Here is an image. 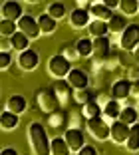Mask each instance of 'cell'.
Returning a JSON list of instances; mask_svg holds the SVG:
<instances>
[{
	"instance_id": "obj_5",
	"label": "cell",
	"mask_w": 139,
	"mask_h": 155,
	"mask_svg": "<svg viewBox=\"0 0 139 155\" xmlns=\"http://www.w3.org/2000/svg\"><path fill=\"white\" fill-rule=\"evenodd\" d=\"M111 42H109L108 36H103V38H95L94 40V66L95 68H99V66L105 64V60L109 58V54H111Z\"/></svg>"
},
{
	"instance_id": "obj_35",
	"label": "cell",
	"mask_w": 139,
	"mask_h": 155,
	"mask_svg": "<svg viewBox=\"0 0 139 155\" xmlns=\"http://www.w3.org/2000/svg\"><path fill=\"white\" fill-rule=\"evenodd\" d=\"M60 54H62L66 60H70V62H74V60H80V54H78L76 44H66V46H62Z\"/></svg>"
},
{
	"instance_id": "obj_15",
	"label": "cell",
	"mask_w": 139,
	"mask_h": 155,
	"mask_svg": "<svg viewBox=\"0 0 139 155\" xmlns=\"http://www.w3.org/2000/svg\"><path fill=\"white\" fill-rule=\"evenodd\" d=\"M129 96H131V82L127 80V78L117 80V82L111 86V97L113 100L121 101V100H127Z\"/></svg>"
},
{
	"instance_id": "obj_19",
	"label": "cell",
	"mask_w": 139,
	"mask_h": 155,
	"mask_svg": "<svg viewBox=\"0 0 139 155\" xmlns=\"http://www.w3.org/2000/svg\"><path fill=\"white\" fill-rule=\"evenodd\" d=\"M38 26H40V32L48 36V34H54L56 32V28H58V20H54L48 12H46V14H40V16H38Z\"/></svg>"
},
{
	"instance_id": "obj_31",
	"label": "cell",
	"mask_w": 139,
	"mask_h": 155,
	"mask_svg": "<svg viewBox=\"0 0 139 155\" xmlns=\"http://www.w3.org/2000/svg\"><path fill=\"white\" fill-rule=\"evenodd\" d=\"M84 115H85V119H91V117H98V115H101V111H103V107L98 104V100H94V101H90V104H85L84 105Z\"/></svg>"
},
{
	"instance_id": "obj_18",
	"label": "cell",
	"mask_w": 139,
	"mask_h": 155,
	"mask_svg": "<svg viewBox=\"0 0 139 155\" xmlns=\"http://www.w3.org/2000/svg\"><path fill=\"white\" fill-rule=\"evenodd\" d=\"M90 14L94 16V20H101V22H109L113 18V10H109L105 2H94Z\"/></svg>"
},
{
	"instance_id": "obj_34",
	"label": "cell",
	"mask_w": 139,
	"mask_h": 155,
	"mask_svg": "<svg viewBox=\"0 0 139 155\" xmlns=\"http://www.w3.org/2000/svg\"><path fill=\"white\" fill-rule=\"evenodd\" d=\"M119 10L123 12V16H133V14L139 12V2L137 0H121Z\"/></svg>"
},
{
	"instance_id": "obj_33",
	"label": "cell",
	"mask_w": 139,
	"mask_h": 155,
	"mask_svg": "<svg viewBox=\"0 0 139 155\" xmlns=\"http://www.w3.org/2000/svg\"><path fill=\"white\" fill-rule=\"evenodd\" d=\"M74 100L78 101L80 105H85V104H90V101H94V91L90 90V87H85V90H76L74 91Z\"/></svg>"
},
{
	"instance_id": "obj_1",
	"label": "cell",
	"mask_w": 139,
	"mask_h": 155,
	"mask_svg": "<svg viewBox=\"0 0 139 155\" xmlns=\"http://www.w3.org/2000/svg\"><path fill=\"white\" fill-rule=\"evenodd\" d=\"M28 141L36 155H52V141L40 121H32L28 125Z\"/></svg>"
},
{
	"instance_id": "obj_27",
	"label": "cell",
	"mask_w": 139,
	"mask_h": 155,
	"mask_svg": "<svg viewBox=\"0 0 139 155\" xmlns=\"http://www.w3.org/2000/svg\"><path fill=\"white\" fill-rule=\"evenodd\" d=\"M70 153H72V149H70V145L66 143L64 137L52 139V155H70Z\"/></svg>"
},
{
	"instance_id": "obj_29",
	"label": "cell",
	"mask_w": 139,
	"mask_h": 155,
	"mask_svg": "<svg viewBox=\"0 0 139 155\" xmlns=\"http://www.w3.org/2000/svg\"><path fill=\"white\" fill-rule=\"evenodd\" d=\"M66 119H68L66 111H64V110H58V111H54V114H50L46 121H48V125L52 129H60L64 125V121H66Z\"/></svg>"
},
{
	"instance_id": "obj_16",
	"label": "cell",
	"mask_w": 139,
	"mask_h": 155,
	"mask_svg": "<svg viewBox=\"0 0 139 155\" xmlns=\"http://www.w3.org/2000/svg\"><path fill=\"white\" fill-rule=\"evenodd\" d=\"M52 90H54V94L58 96V100H60L62 105H66L68 101H70V97H72V86L68 84V80H56Z\"/></svg>"
},
{
	"instance_id": "obj_37",
	"label": "cell",
	"mask_w": 139,
	"mask_h": 155,
	"mask_svg": "<svg viewBox=\"0 0 139 155\" xmlns=\"http://www.w3.org/2000/svg\"><path fill=\"white\" fill-rule=\"evenodd\" d=\"M12 64V56L10 52H0V70H8Z\"/></svg>"
},
{
	"instance_id": "obj_6",
	"label": "cell",
	"mask_w": 139,
	"mask_h": 155,
	"mask_svg": "<svg viewBox=\"0 0 139 155\" xmlns=\"http://www.w3.org/2000/svg\"><path fill=\"white\" fill-rule=\"evenodd\" d=\"M139 46V24H129L125 32L119 36V48L125 52H133Z\"/></svg>"
},
{
	"instance_id": "obj_8",
	"label": "cell",
	"mask_w": 139,
	"mask_h": 155,
	"mask_svg": "<svg viewBox=\"0 0 139 155\" xmlns=\"http://www.w3.org/2000/svg\"><path fill=\"white\" fill-rule=\"evenodd\" d=\"M0 12H2V20H12V22H18L24 16V8L20 2H14V0H6L0 6Z\"/></svg>"
},
{
	"instance_id": "obj_36",
	"label": "cell",
	"mask_w": 139,
	"mask_h": 155,
	"mask_svg": "<svg viewBox=\"0 0 139 155\" xmlns=\"http://www.w3.org/2000/svg\"><path fill=\"white\" fill-rule=\"evenodd\" d=\"M119 64H121V56L117 54V52H111V54H109V58L105 60L103 68H105V70H113V68H117Z\"/></svg>"
},
{
	"instance_id": "obj_21",
	"label": "cell",
	"mask_w": 139,
	"mask_h": 155,
	"mask_svg": "<svg viewBox=\"0 0 139 155\" xmlns=\"http://www.w3.org/2000/svg\"><path fill=\"white\" fill-rule=\"evenodd\" d=\"M127 26H129V24H127V18L123 14H113V18L108 22V28H109L111 34H123Z\"/></svg>"
},
{
	"instance_id": "obj_24",
	"label": "cell",
	"mask_w": 139,
	"mask_h": 155,
	"mask_svg": "<svg viewBox=\"0 0 139 155\" xmlns=\"http://www.w3.org/2000/svg\"><path fill=\"white\" fill-rule=\"evenodd\" d=\"M137 119H139V111L135 110L133 105H125L123 110H121V115H119V121H123V123H127V125H135L137 123Z\"/></svg>"
},
{
	"instance_id": "obj_2",
	"label": "cell",
	"mask_w": 139,
	"mask_h": 155,
	"mask_svg": "<svg viewBox=\"0 0 139 155\" xmlns=\"http://www.w3.org/2000/svg\"><path fill=\"white\" fill-rule=\"evenodd\" d=\"M72 62L66 60L62 54H56L48 60V74L50 76H54L56 80H68L70 72H72Z\"/></svg>"
},
{
	"instance_id": "obj_41",
	"label": "cell",
	"mask_w": 139,
	"mask_h": 155,
	"mask_svg": "<svg viewBox=\"0 0 139 155\" xmlns=\"http://www.w3.org/2000/svg\"><path fill=\"white\" fill-rule=\"evenodd\" d=\"M119 2L121 0H105V6H108L109 10H113V8H119Z\"/></svg>"
},
{
	"instance_id": "obj_14",
	"label": "cell",
	"mask_w": 139,
	"mask_h": 155,
	"mask_svg": "<svg viewBox=\"0 0 139 155\" xmlns=\"http://www.w3.org/2000/svg\"><path fill=\"white\" fill-rule=\"evenodd\" d=\"M6 110L12 111V114L20 115L28 110V100L22 96V94H12V96L6 100Z\"/></svg>"
},
{
	"instance_id": "obj_42",
	"label": "cell",
	"mask_w": 139,
	"mask_h": 155,
	"mask_svg": "<svg viewBox=\"0 0 139 155\" xmlns=\"http://www.w3.org/2000/svg\"><path fill=\"white\" fill-rule=\"evenodd\" d=\"M0 155H20V153H18V149H14V147H4Z\"/></svg>"
},
{
	"instance_id": "obj_39",
	"label": "cell",
	"mask_w": 139,
	"mask_h": 155,
	"mask_svg": "<svg viewBox=\"0 0 139 155\" xmlns=\"http://www.w3.org/2000/svg\"><path fill=\"white\" fill-rule=\"evenodd\" d=\"M10 50H14L10 38H2V42H0V52H10Z\"/></svg>"
},
{
	"instance_id": "obj_10",
	"label": "cell",
	"mask_w": 139,
	"mask_h": 155,
	"mask_svg": "<svg viewBox=\"0 0 139 155\" xmlns=\"http://www.w3.org/2000/svg\"><path fill=\"white\" fill-rule=\"evenodd\" d=\"M129 133H131V127L123 121H113L111 123V139L115 145H125L127 139H129Z\"/></svg>"
},
{
	"instance_id": "obj_26",
	"label": "cell",
	"mask_w": 139,
	"mask_h": 155,
	"mask_svg": "<svg viewBox=\"0 0 139 155\" xmlns=\"http://www.w3.org/2000/svg\"><path fill=\"white\" fill-rule=\"evenodd\" d=\"M125 149L129 153H137L139 151V123L131 125V133H129V139L125 143Z\"/></svg>"
},
{
	"instance_id": "obj_13",
	"label": "cell",
	"mask_w": 139,
	"mask_h": 155,
	"mask_svg": "<svg viewBox=\"0 0 139 155\" xmlns=\"http://www.w3.org/2000/svg\"><path fill=\"white\" fill-rule=\"evenodd\" d=\"M68 84L74 87V91L76 90H85L88 84H90V78H88V74H85L84 70L74 68L72 72H70V76H68Z\"/></svg>"
},
{
	"instance_id": "obj_30",
	"label": "cell",
	"mask_w": 139,
	"mask_h": 155,
	"mask_svg": "<svg viewBox=\"0 0 139 155\" xmlns=\"http://www.w3.org/2000/svg\"><path fill=\"white\" fill-rule=\"evenodd\" d=\"M84 111L80 110H72L70 114H68V123H70V127L72 129H81L84 127Z\"/></svg>"
},
{
	"instance_id": "obj_44",
	"label": "cell",
	"mask_w": 139,
	"mask_h": 155,
	"mask_svg": "<svg viewBox=\"0 0 139 155\" xmlns=\"http://www.w3.org/2000/svg\"><path fill=\"white\" fill-rule=\"evenodd\" d=\"M131 58H133V62H135V64L139 66V46H137V48H135L133 52H131Z\"/></svg>"
},
{
	"instance_id": "obj_4",
	"label": "cell",
	"mask_w": 139,
	"mask_h": 155,
	"mask_svg": "<svg viewBox=\"0 0 139 155\" xmlns=\"http://www.w3.org/2000/svg\"><path fill=\"white\" fill-rule=\"evenodd\" d=\"M85 123H88V131H90L98 141H105V139L111 137V123H108L101 115L88 119Z\"/></svg>"
},
{
	"instance_id": "obj_12",
	"label": "cell",
	"mask_w": 139,
	"mask_h": 155,
	"mask_svg": "<svg viewBox=\"0 0 139 155\" xmlns=\"http://www.w3.org/2000/svg\"><path fill=\"white\" fill-rule=\"evenodd\" d=\"M90 10H81V8H76L70 12V26L76 28V30H81V28H88L91 24L90 20Z\"/></svg>"
},
{
	"instance_id": "obj_40",
	"label": "cell",
	"mask_w": 139,
	"mask_h": 155,
	"mask_svg": "<svg viewBox=\"0 0 139 155\" xmlns=\"http://www.w3.org/2000/svg\"><path fill=\"white\" fill-rule=\"evenodd\" d=\"M131 97H139V82H131Z\"/></svg>"
},
{
	"instance_id": "obj_23",
	"label": "cell",
	"mask_w": 139,
	"mask_h": 155,
	"mask_svg": "<svg viewBox=\"0 0 139 155\" xmlns=\"http://www.w3.org/2000/svg\"><path fill=\"white\" fill-rule=\"evenodd\" d=\"M88 32L90 36L94 38H103L109 34V28H108V22H101V20H91V24L88 26Z\"/></svg>"
},
{
	"instance_id": "obj_25",
	"label": "cell",
	"mask_w": 139,
	"mask_h": 155,
	"mask_svg": "<svg viewBox=\"0 0 139 155\" xmlns=\"http://www.w3.org/2000/svg\"><path fill=\"white\" fill-rule=\"evenodd\" d=\"M76 48H78L80 58H90V56L94 54V40H90V38H80V40H76Z\"/></svg>"
},
{
	"instance_id": "obj_20",
	"label": "cell",
	"mask_w": 139,
	"mask_h": 155,
	"mask_svg": "<svg viewBox=\"0 0 139 155\" xmlns=\"http://www.w3.org/2000/svg\"><path fill=\"white\" fill-rule=\"evenodd\" d=\"M18 123H20V115L12 114V111H8V110L2 111V115H0V125H2L4 131H12V129H16V127H18Z\"/></svg>"
},
{
	"instance_id": "obj_22",
	"label": "cell",
	"mask_w": 139,
	"mask_h": 155,
	"mask_svg": "<svg viewBox=\"0 0 139 155\" xmlns=\"http://www.w3.org/2000/svg\"><path fill=\"white\" fill-rule=\"evenodd\" d=\"M10 42H12V48L18 52V54H22V52L30 50V38H28L26 34H22L20 30L14 34L12 38H10Z\"/></svg>"
},
{
	"instance_id": "obj_9",
	"label": "cell",
	"mask_w": 139,
	"mask_h": 155,
	"mask_svg": "<svg viewBox=\"0 0 139 155\" xmlns=\"http://www.w3.org/2000/svg\"><path fill=\"white\" fill-rule=\"evenodd\" d=\"M16 62H18V68L20 70H24V72H32V70H36L38 64H40V54H38L36 50H32V48H30V50L18 54Z\"/></svg>"
},
{
	"instance_id": "obj_11",
	"label": "cell",
	"mask_w": 139,
	"mask_h": 155,
	"mask_svg": "<svg viewBox=\"0 0 139 155\" xmlns=\"http://www.w3.org/2000/svg\"><path fill=\"white\" fill-rule=\"evenodd\" d=\"M64 139H66V143L70 145V149L72 151H80L81 147H85L88 143H85V137H84V131L81 129H72V127H68L66 133H64Z\"/></svg>"
},
{
	"instance_id": "obj_7",
	"label": "cell",
	"mask_w": 139,
	"mask_h": 155,
	"mask_svg": "<svg viewBox=\"0 0 139 155\" xmlns=\"http://www.w3.org/2000/svg\"><path fill=\"white\" fill-rule=\"evenodd\" d=\"M18 30L22 34H26L30 40H36L38 36H42L40 26H38V18H34L30 14H24L22 18L18 20Z\"/></svg>"
},
{
	"instance_id": "obj_17",
	"label": "cell",
	"mask_w": 139,
	"mask_h": 155,
	"mask_svg": "<svg viewBox=\"0 0 139 155\" xmlns=\"http://www.w3.org/2000/svg\"><path fill=\"white\" fill-rule=\"evenodd\" d=\"M121 110H123V107H121V104L117 100H111L109 101L108 105H103V111H101V117L105 119V121H119V115H121Z\"/></svg>"
},
{
	"instance_id": "obj_43",
	"label": "cell",
	"mask_w": 139,
	"mask_h": 155,
	"mask_svg": "<svg viewBox=\"0 0 139 155\" xmlns=\"http://www.w3.org/2000/svg\"><path fill=\"white\" fill-rule=\"evenodd\" d=\"M131 82H139V66L137 68H131Z\"/></svg>"
},
{
	"instance_id": "obj_3",
	"label": "cell",
	"mask_w": 139,
	"mask_h": 155,
	"mask_svg": "<svg viewBox=\"0 0 139 155\" xmlns=\"http://www.w3.org/2000/svg\"><path fill=\"white\" fill-rule=\"evenodd\" d=\"M36 100H38V105H40V110L46 111V114H54V111L60 110V100L58 96L54 94V90L52 87H40V90L36 91Z\"/></svg>"
},
{
	"instance_id": "obj_28",
	"label": "cell",
	"mask_w": 139,
	"mask_h": 155,
	"mask_svg": "<svg viewBox=\"0 0 139 155\" xmlns=\"http://www.w3.org/2000/svg\"><path fill=\"white\" fill-rule=\"evenodd\" d=\"M48 14L54 20H62L64 16L68 14V8H66L64 2H50V4H48Z\"/></svg>"
},
{
	"instance_id": "obj_32",
	"label": "cell",
	"mask_w": 139,
	"mask_h": 155,
	"mask_svg": "<svg viewBox=\"0 0 139 155\" xmlns=\"http://www.w3.org/2000/svg\"><path fill=\"white\" fill-rule=\"evenodd\" d=\"M16 32H18V22H12V20H2L0 22V34H2V38H12Z\"/></svg>"
},
{
	"instance_id": "obj_38",
	"label": "cell",
	"mask_w": 139,
	"mask_h": 155,
	"mask_svg": "<svg viewBox=\"0 0 139 155\" xmlns=\"http://www.w3.org/2000/svg\"><path fill=\"white\" fill-rule=\"evenodd\" d=\"M78 155H99V153H98V149H95L94 145H85V147H81V149L78 151Z\"/></svg>"
}]
</instances>
